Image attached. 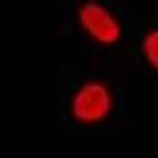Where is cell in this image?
<instances>
[{
  "instance_id": "cell-1",
  "label": "cell",
  "mask_w": 158,
  "mask_h": 158,
  "mask_svg": "<svg viewBox=\"0 0 158 158\" xmlns=\"http://www.w3.org/2000/svg\"><path fill=\"white\" fill-rule=\"evenodd\" d=\"M114 109L112 89L100 79H89L71 94L70 112L74 120L95 125L106 118Z\"/></svg>"
},
{
  "instance_id": "cell-2",
  "label": "cell",
  "mask_w": 158,
  "mask_h": 158,
  "mask_svg": "<svg viewBox=\"0 0 158 158\" xmlns=\"http://www.w3.org/2000/svg\"><path fill=\"white\" fill-rule=\"evenodd\" d=\"M77 22L85 35L101 44H114L122 36L120 19L98 0H87L79 5Z\"/></svg>"
},
{
  "instance_id": "cell-3",
  "label": "cell",
  "mask_w": 158,
  "mask_h": 158,
  "mask_svg": "<svg viewBox=\"0 0 158 158\" xmlns=\"http://www.w3.org/2000/svg\"><path fill=\"white\" fill-rule=\"evenodd\" d=\"M141 52L147 65L158 71V27H152L141 40Z\"/></svg>"
}]
</instances>
